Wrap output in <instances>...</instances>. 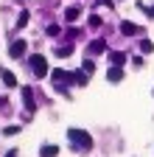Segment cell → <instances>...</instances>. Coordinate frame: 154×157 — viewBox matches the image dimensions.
Returning a JSON list of instances; mask_svg holds the SVG:
<instances>
[{
  "label": "cell",
  "mask_w": 154,
  "mask_h": 157,
  "mask_svg": "<svg viewBox=\"0 0 154 157\" xmlns=\"http://www.w3.org/2000/svg\"><path fill=\"white\" fill-rule=\"evenodd\" d=\"M109 62H112V65H118V67H121V65L126 62V53H121V51H112V53H109Z\"/></svg>",
  "instance_id": "30bf717a"
},
{
  "label": "cell",
  "mask_w": 154,
  "mask_h": 157,
  "mask_svg": "<svg viewBox=\"0 0 154 157\" xmlns=\"http://www.w3.org/2000/svg\"><path fill=\"white\" fill-rule=\"evenodd\" d=\"M87 78H90V73H87V70H76V73H70V82H73V84H79V87H84V84H87Z\"/></svg>",
  "instance_id": "5b68a950"
},
{
  "label": "cell",
  "mask_w": 154,
  "mask_h": 157,
  "mask_svg": "<svg viewBox=\"0 0 154 157\" xmlns=\"http://www.w3.org/2000/svg\"><path fill=\"white\" fill-rule=\"evenodd\" d=\"M28 23V11H20V17H17V28H23Z\"/></svg>",
  "instance_id": "9a60e30c"
},
{
  "label": "cell",
  "mask_w": 154,
  "mask_h": 157,
  "mask_svg": "<svg viewBox=\"0 0 154 157\" xmlns=\"http://www.w3.org/2000/svg\"><path fill=\"white\" fill-rule=\"evenodd\" d=\"M25 51H28V42H25V39H14V42L9 45V56L11 59H23Z\"/></svg>",
  "instance_id": "3957f363"
},
{
  "label": "cell",
  "mask_w": 154,
  "mask_h": 157,
  "mask_svg": "<svg viewBox=\"0 0 154 157\" xmlns=\"http://www.w3.org/2000/svg\"><path fill=\"white\" fill-rule=\"evenodd\" d=\"M98 3H101V6H109V9L115 6V3H112V0H98Z\"/></svg>",
  "instance_id": "d6986e66"
},
{
  "label": "cell",
  "mask_w": 154,
  "mask_h": 157,
  "mask_svg": "<svg viewBox=\"0 0 154 157\" xmlns=\"http://www.w3.org/2000/svg\"><path fill=\"white\" fill-rule=\"evenodd\" d=\"M104 48H107V42H104V39H92V42H90V53H104Z\"/></svg>",
  "instance_id": "9c48e42d"
},
{
  "label": "cell",
  "mask_w": 154,
  "mask_h": 157,
  "mask_svg": "<svg viewBox=\"0 0 154 157\" xmlns=\"http://www.w3.org/2000/svg\"><path fill=\"white\" fill-rule=\"evenodd\" d=\"M70 51H73V45H62V48H56V53H59V56H70Z\"/></svg>",
  "instance_id": "2e32d148"
},
{
  "label": "cell",
  "mask_w": 154,
  "mask_h": 157,
  "mask_svg": "<svg viewBox=\"0 0 154 157\" xmlns=\"http://www.w3.org/2000/svg\"><path fill=\"white\" fill-rule=\"evenodd\" d=\"M17 132H20V126H6V129H3V135H9V137L17 135Z\"/></svg>",
  "instance_id": "e0dca14e"
},
{
  "label": "cell",
  "mask_w": 154,
  "mask_h": 157,
  "mask_svg": "<svg viewBox=\"0 0 154 157\" xmlns=\"http://www.w3.org/2000/svg\"><path fill=\"white\" fill-rule=\"evenodd\" d=\"M6 157H17V151H14V149H11V151H6Z\"/></svg>",
  "instance_id": "ffe728a7"
},
{
  "label": "cell",
  "mask_w": 154,
  "mask_h": 157,
  "mask_svg": "<svg viewBox=\"0 0 154 157\" xmlns=\"http://www.w3.org/2000/svg\"><path fill=\"white\" fill-rule=\"evenodd\" d=\"M23 98H25V112L31 115V112L36 109V104H34V93H31V87H23Z\"/></svg>",
  "instance_id": "277c9868"
},
{
  "label": "cell",
  "mask_w": 154,
  "mask_h": 157,
  "mask_svg": "<svg viewBox=\"0 0 154 157\" xmlns=\"http://www.w3.org/2000/svg\"><path fill=\"white\" fill-rule=\"evenodd\" d=\"M140 51L143 53H151L154 51V42H151V39H140Z\"/></svg>",
  "instance_id": "4fadbf2b"
},
{
  "label": "cell",
  "mask_w": 154,
  "mask_h": 157,
  "mask_svg": "<svg viewBox=\"0 0 154 157\" xmlns=\"http://www.w3.org/2000/svg\"><path fill=\"white\" fill-rule=\"evenodd\" d=\"M0 78H3V84H6V87H17V84H20V82H17V76H14L11 70H6V67L0 70Z\"/></svg>",
  "instance_id": "8992f818"
},
{
  "label": "cell",
  "mask_w": 154,
  "mask_h": 157,
  "mask_svg": "<svg viewBox=\"0 0 154 157\" xmlns=\"http://www.w3.org/2000/svg\"><path fill=\"white\" fill-rule=\"evenodd\" d=\"M107 78H109V82H112V84H118V82H121V78H123V70H121L118 65H112V67L107 70Z\"/></svg>",
  "instance_id": "52a82bcc"
},
{
  "label": "cell",
  "mask_w": 154,
  "mask_h": 157,
  "mask_svg": "<svg viewBox=\"0 0 154 157\" xmlns=\"http://www.w3.org/2000/svg\"><path fill=\"white\" fill-rule=\"evenodd\" d=\"M81 70L92 73V70H95V62H92V59H84V62H81Z\"/></svg>",
  "instance_id": "5bb4252c"
},
{
  "label": "cell",
  "mask_w": 154,
  "mask_h": 157,
  "mask_svg": "<svg viewBox=\"0 0 154 157\" xmlns=\"http://www.w3.org/2000/svg\"><path fill=\"white\" fill-rule=\"evenodd\" d=\"M79 9H76V6H70V9H65V20H67V23H76V20H79Z\"/></svg>",
  "instance_id": "8fae6325"
},
{
  "label": "cell",
  "mask_w": 154,
  "mask_h": 157,
  "mask_svg": "<svg viewBox=\"0 0 154 157\" xmlns=\"http://www.w3.org/2000/svg\"><path fill=\"white\" fill-rule=\"evenodd\" d=\"M28 62H31L34 76H39V78H42V76H48V73H51V67H48V59H45L42 53H34V56L28 59Z\"/></svg>",
  "instance_id": "7a4b0ae2"
},
{
  "label": "cell",
  "mask_w": 154,
  "mask_h": 157,
  "mask_svg": "<svg viewBox=\"0 0 154 157\" xmlns=\"http://www.w3.org/2000/svg\"><path fill=\"white\" fill-rule=\"evenodd\" d=\"M140 28L137 25H134V23H129V20H123V23H121V34H126V36H132V34H137Z\"/></svg>",
  "instance_id": "ba28073f"
},
{
  "label": "cell",
  "mask_w": 154,
  "mask_h": 157,
  "mask_svg": "<svg viewBox=\"0 0 154 157\" xmlns=\"http://www.w3.org/2000/svg\"><path fill=\"white\" fill-rule=\"evenodd\" d=\"M90 25H92V28H98V25H101V17H95V14H92V17H90Z\"/></svg>",
  "instance_id": "ac0fdd59"
},
{
  "label": "cell",
  "mask_w": 154,
  "mask_h": 157,
  "mask_svg": "<svg viewBox=\"0 0 154 157\" xmlns=\"http://www.w3.org/2000/svg\"><path fill=\"white\" fill-rule=\"evenodd\" d=\"M67 140L73 143V149H76V151H90V149H92V137H90L84 129L70 126V129H67Z\"/></svg>",
  "instance_id": "6da1fadb"
},
{
  "label": "cell",
  "mask_w": 154,
  "mask_h": 157,
  "mask_svg": "<svg viewBox=\"0 0 154 157\" xmlns=\"http://www.w3.org/2000/svg\"><path fill=\"white\" fill-rule=\"evenodd\" d=\"M56 154H59V149H56V146H42V149H39V157H56Z\"/></svg>",
  "instance_id": "7c38bea8"
}]
</instances>
